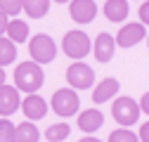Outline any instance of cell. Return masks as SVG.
Listing matches in <instances>:
<instances>
[{"mask_svg": "<svg viewBox=\"0 0 149 142\" xmlns=\"http://www.w3.org/2000/svg\"><path fill=\"white\" fill-rule=\"evenodd\" d=\"M43 81H45V74L38 62H22L14 71V85L24 93H36L43 85Z\"/></svg>", "mask_w": 149, "mask_h": 142, "instance_id": "1", "label": "cell"}, {"mask_svg": "<svg viewBox=\"0 0 149 142\" xmlns=\"http://www.w3.org/2000/svg\"><path fill=\"white\" fill-rule=\"evenodd\" d=\"M29 52H31L33 62H38V64H50L54 57H57V43H54L50 36L38 33V36H33V38H31Z\"/></svg>", "mask_w": 149, "mask_h": 142, "instance_id": "2", "label": "cell"}, {"mask_svg": "<svg viewBox=\"0 0 149 142\" xmlns=\"http://www.w3.org/2000/svg\"><path fill=\"white\" fill-rule=\"evenodd\" d=\"M140 102H135L133 97H118L114 102V106H111V114H114L116 123H121V126H135L137 118H140Z\"/></svg>", "mask_w": 149, "mask_h": 142, "instance_id": "3", "label": "cell"}, {"mask_svg": "<svg viewBox=\"0 0 149 142\" xmlns=\"http://www.w3.org/2000/svg\"><path fill=\"white\" fill-rule=\"evenodd\" d=\"M62 50L71 59H83L88 52L92 50V40L88 38V33L83 31H69L62 40Z\"/></svg>", "mask_w": 149, "mask_h": 142, "instance_id": "4", "label": "cell"}, {"mask_svg": "<svg viewBox=\"0 0 149 142\" xmlns=\"http://www.w3.org/2000/svg\"><path fill=\"white\" fill-rule=\"evenodd\" d=\"M78 106H81V100L76 90H71V88H59L52 95V111L57 116H73L78 111Z\"/></svg>", "mask_w": 149, "mask_h": 142, "instance_id": "5", "label": "cell"}, {"mask_svg": "<svg viewBox=\"0 0 149 142\" xmlns=\"http://www.w3.org/2000/svg\"><path fill=\"white\" fill-rule=\"evenodd\" d=\"M66 81H69L71 88H76V90H88V88H92V83H95V71H92L85 62L76 59L66 69Z\"/></svg>", "mask_w": 149, "mask_h": 142, "instance_id": "6", "label": "cell"}, {"mask_svg": "<svg viewBox=\"0 0 149 142\" xmlns=\"http://www.w3.org/2000/svg\"><path fill=\"white\" fill-rule=\"evenodd\" d=\"M147 36V31H144V24L142 22H133V24H125L118 33H116V45L118 47H133V45H137L142 38Z\"/></svg>", "mask_w": 149, "mask_h": 142, "instance_id": "7", "label": "cell"}, {"mask_svg": "<svg viewBox=\"0 0 149 142\" xmlns=\"http://www.w3.org/2000/svg\"><path fill=\"white\" fill-rule=\"evenodd\" d=\"M69 14L78 24H90L95 19V14H97V5H95V0H71Z\"/></svg>", "mask_w": 149, "mask_h": 142, "instance_id": "8", "label": "cell"}, {"mask_svg": "<svg viewBox=\"0 0 149 142\" xmlns=\"http://www.w3.org/2000/svg\"><path fill=\"white\" fill-rule=\"evenodd\" d=\"M22 106L19 100V88L12 85H0V116H12Z\"/></svg>", "mask_w": 149, "mask_h": 142, "instance_id": "9", "label": "cell"}, {"mask_svg": "<svg viewBox=\"0 0 149 142\" xmlns=\"http://www.w3.org/2000/svg\"><path fill=\"white\" fill-rule=\"evenodd\" d=\"M116 52V38L111 33H100L97 40L92 43V55L97 62H109Z\"/></svg>", "mask_w": 149, "mask_h": 142, "instance_id": "10", "label": "cell"}, {"mask_svg": "<svg viewBox=\"0 0 149 142\" xmlns=\"http://www.w3.org/2000/svg\"><path fill=\"white\" fill-rule=\"evenodd\" d=\"M22 111L31 118V121H40L45 114H47V104L40 95H36V93H29V97H24L22 102Z\"/></svg>", "mask_w": 149, "mask_h": 142, "instance_id": "11", "label": "cell"}, {"mask_svg": "<svg viewBox=\"0 0 149 142\" xmlns=\"http://www.w3.org/2000/svg\"><path fill=\"white\" fill-rule=\"evenodd\" d=\"M118 90H121V85H118L116 78H104V81L97 83L95 90H92V102H95V104H102V102L111 100Z\"/></svg>", "mask_w": 149, "mask_h": 142, "instance_id": "12", "label": "cell"}, {"mask_svg": "<svg viewBox=\"0 0 149 142\" xmlns=\"http://www.w3.org/2000/svg\"><path fill=\"white\" fill-rule=\"evenodd\" d=\"M102 123H104V116L100 109H85L81 116H78V128L85 130V133H95L102 128Z\"/></svg>", "mask_w": 149, "mask_h": 142, "instance_id": "13", "label": "cell"}, {"mask_svg": "<svg viewBox=\"0 0 149 142\" xmlns=\"http://www.w3.org/2000/svg\"><path fill=\"white\" fill-rule=\"evenodd\" d=\"M128 12V0H107L104 3V14L109 22H123Z\"/></svg>", "mask_w": 149, "mask_h": 142, "instance_id": "14", "label": "cell"}, {"mask_svg": "<svg viewBox=\"0 0 149 142\" xmlns=\"http://www.w3.org/2000/svg\"><path fill=\"white\" fill-rule=\"evenodd\" d=\"M5 33H7V38L14 40V43H26L29 40V24L22 22V19H10Z\"/></svg>", "mask_w": 149, "mask_h": 142, "instance_id": "15", "label": "cell"}, {"mask_svg": "<svg viewBox=\"0 0 149 142\" xmlns=\"http://www.w3.org/2000/svg\"><path fill=\"white\" fill-rule=\"evenodd\" d=\"M22 10L29 17H33V19H43L47 14V10H50V0H24Z\"/></svg>", "mask_w": 149, "mask_h": 142, "instance_id": "16", "label": "cell"}, {"mask_svg": "<svg viewBox=\"0 0 149 142\" xmlns=\"http://www.w3.org/2000/svg\"><path fill=\"white\" fill-rule=\"evenodd\" d=\"M17 43L5 38V36H0V66H7L17 59Z\"/></svg>", "mask_w": 149, "mask_h": 142, "instance_id": "17", "label": "cell"}, {"mask_svg": "<svg viewBox=\"0 0 149 142\" xmlns=\"http://www.w3.org/2000/svg\"><path fill=\"white\" fill-rule=\"evenodd\" d=\"M38 140H40V133L31 121L17 126V142H38Z\"/></svg>", "mask_w": 149, "mask_h": 142, "instance_id": "18", "label": "cell"}, {"mask_svg": "<svg viewBox=\"0 0 149 142\" xmlns=\"http://www.w3.org/2000/svg\"><path fill=\"white\" fill-rule=\"evenodd\" d=\"M69 133H71V128L66 126V123H54V126H50L45 130V140H50V142H64L69 137Z\"/></svg>", "mask_w": 149, "mask_h": 142, "instance_id": "19", "label": "cell"}, {"mask_svg": "<svg viewBox=\"0 0 149 142\" xmlns=\"http://www.w3.org/2000/svg\"><path fill=\"white\" fill-rule=\"evenodd\" d=\"M0 142H17V126L7 116H0Z\"/></svg>", "mask_w": 149, "mask_h": 142, "instance_id": "20", "label": "cell"}, {"mask_svg": "<svg viewBox=\"0 0 149 142\" xmlns=\"http://www.w3.org/2000/svg\"><path fill=\"white\" fill-rule=\"evenodd\" d=\"M109 142H140V135H135L133 130H128L123 126V128H118L109 135Z\"/></svg>", "mask_w": 149, "mask_h": 142, "instance_id": "21", "label": "cell"}, {"mask_svg": "<svg viewBox=\"0 0 149 142\" xmlns=\"http://www.w3.org/2000/svg\"><path fill=\"white\" fill-rule=\"evenodd\" d=\"M22 5H24V0H0V10H3L5 14H19L22 12Z\"/></svg>", "mask_w": 149, "mask_h": 142, "instance_id": "22", "label": "cell"}, {"mask_svg": "<svg viewBox=\"0 0 149 142\" xmlns=\"http://www.w3.org/2000/svg\"><path fill=\"white\" fill-rule=\"evenodd\" d=\"M140 22H142L144 26H149V0L140 5Z\"/></svg>", "mask_w": 149, "mask_h": 142, "instance_id": "23", "label": "cell"}, {"mask_svg": "<svg viewBox=\"0 0 149 142\" xmlns=\"http://www.w3.org/2000/svg\"><path fill=\"white\" fill-rule=\"evenodd\" d=\"M7 24H10V14H5L3 10H0V36L7 31Z\"/></svg>", "mask_w": 149, "mask_h": 142, "instance_id": "24", "label": "cell"}, {"mask_svg": "<svg viewBox=\"0 0 149 142\" xmlns=\"http://www.w3.org/2000/svg\"><path fill=\"white\" fill-rule=\"evenodd\" d=\"M140 142H149V121L142 123V128H140Z\"/></svg>", "mask_w": 149, "mask_h": 142, "instance_id": "25", "label": "cell"}, {"mask_svg": "<svg viewBox=\"0 0 149 142\" xmlns=\"http://www.w3.org/2000/svg\"><path fill=\"white\" fill-rule=\"evenodd\" d=\"M140 109H142L144 114H149V93L142 95V100H140Z\"/></svg>", "mask_w": 149, "mask_h": 142, "instance_id": "26", "label": "cell"}, {"mask_svg": "<svg viewBox=\"0 0 149 142\" xmlns=\"http://www.w3.org/2000/svg\"><path fill=\"white\" fill-rule=\"evenodd\" d=\"M0 85H5V71H3V66H0Z\"/></svg>", "mask_w": 149, "mask_h": 142, "instance_id": "27", "label": "cell"}, {"mask_svg": "<svg viewBox=\"0 0 149 142\" xmlns=\"http://www.w3.org/2000/svg\"><path fill=\"white\" fill-rule=\"evenodd\" d=\"M78 142H100L97 137H83V140H78Z\"/></svg>", "mask_w": 149, "mask_h": 142, "instance_id": "28", "label": "cell"}, {"mask_svg": "<svg viewBox=\"0 0 149 142\" xmlns=\"http://www.w3.org/2000/svg\"><path fill=\"white\" fill-rule=\"evenodd\" d=\"M54 3H59V5H62V3H71V0H54Z\"/></svg>", "mask_w": 149, "mask_h": 142, "instance_id": "29", "label": "cell"}, {"mask_svg": "<svg viewBox=\"0 0 149 142\" xmlns=\"http://www.w3.org/2000/svg\"><path fill=\"white\" fill-rule=\"evenodd\" d=\"M147 40H149V38H147Z\"/></svg>", "mask_w": 149, "mask_h": 142, "instance_id": "30", "label": "cell"}]
</instances>
